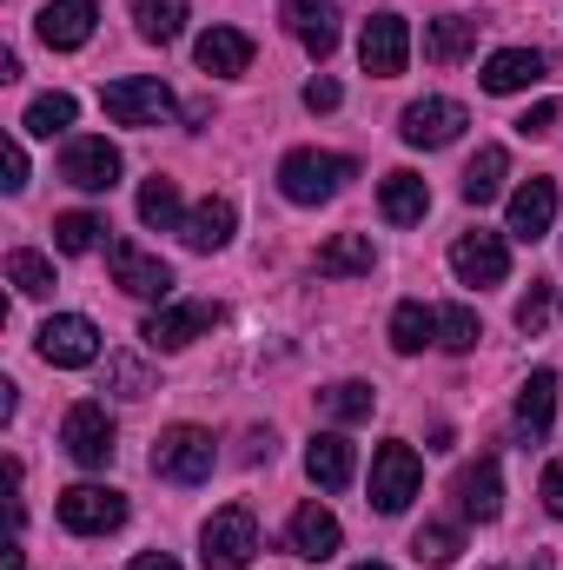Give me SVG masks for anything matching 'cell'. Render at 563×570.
I'll use <instances>...</instances> for the list:
<instances>
[{
    "instance_id": "obj_39",
    "label": "cell",
    "mask_w": 563,
    "mask_h": 570,
    "mask_svg": "<svg viewBox=\"0 0 563 570\" xmlns=\"http://www.w3.org/2000/svg\"><path fill=\"white\" fill-rule=\"evenodd\" d=\"M107 379H113V392H120V399H146V392H152V379H146L140 358H113V365H107Z\"/></svg>"
},
{
    "instance_id": "obj_38",
    "label": "cell",
    "mask_w": 563,
    "mask_h": 570,
    "mask_svg": "<svg viewBox=\"0 0 563 570\" xmlns=\"http://www.w3.org/2000/svg\"><path fill=\"white\" fill-rule=\"evenodd\" d=\"M544 318H551V285L531 279V292L517 298V332H544Z\"/></svg>"
},
{
    "instance_id": "obj_9",
    "label": "cell",
    "mask_w": 563,
    "mask_h": 570,
    "mask_svg": "<svg viewBox=\"0 0 563 570\" xmlns=\"http://www.w3.org/2000/svg\"><path fill=\"white\" fill-rule=\"evenodd\" d=\"M40 358H47V365H60V372L93 365V358H100V325H93V318H80V312L47 318V325H40Z\"/></svg>"
},
{
    "instance_id": "obj_6",
    "label": "cell",
    "mask_w": 563,
    "mask_h": 570,
    "mask_svg": "<svg viewBox=\"0 0 563 570\" xmlns=\"http://www.w3.org/2000/svg\"><path fill=\"white\" fill-rule=\"evenodd\" d=\"M424 484V464L412 444H378V458H372V504L385 511V518H398L412 498H418Z\"/></svg>"
},
{
    "instance_id": "obj_5",
    "label": "cell",
    "mask_w": 563,
    "mask_h": 570,
    "mask_svg": "<svg viewBox=\"0 0 563 570\" xmlns=\"http://www.w3.org/2000/svg\"><path fill=\"white\" fill-rule=\"evenodd\" d=\"M60 444H67V458L73 464H87V471H107L113 464V451H120V431L107 419V405H73L67 412V425H60Z\"/></svg>"
},
{
    "instance_id": "obj_45",
    "label": "cell",
    "mask_w": 563,
    "mask_h": 570,
    "mask_svg": "<svg viewBox=\"0 0 563 570\" xmlns=\"http://www.w3.org/2000/svg\"><path fill=\"white\" fill-rule=\"evenodd\" d=\"M352 570H392V564H352Z\"/></svg>"
},
{
    "instance_id": "obj_23",
    "label": "cell",
    "mask_w": 563,
    "mask_h": 570,
    "mask_svg": "<svg viewBox=\"0 0 563 570\" xmlns=\"http://www.w3.org/2000/svg\"><path fill=\"white\" fill-rule=\"evenodd\" d=\"M285 20H292L298 47H305L312 60H325V53L338 47V13H332L325 0H292V7H285Z\"/></svg>"
},
{
    "instance_id": "obj_40",
    "label": "cell",
    "mask_w": 563,
    "mask_h": 570,
    "mask_svg": "<svg viewBox=\"0 0 563 570\" xmlns=\"http://www.w3.org/2000/svg\"><path fill=\"white\" fill-rule=\"evenodd\" d=\"M557 127H563V100H537V107L517 120V134H524V140H531V134H557Z\"/></svg>"
},
{
    "instance_id": "obj_27",
    "label": "cell",
    "mask_w": 563,
    "mask_h": 570,
    "mask_svg": "<svg viewBox=\"0 0 563 570\" xmlns=\"http://www.w3.org/2000/svg\"><path fill=\"white\" fill-rule=\"evenodd\" d=\"M477 47V20H464V13H444V20H424V60H437V67H451V60H464Z\"/></svg>"
},
{
    "instance_id": "obj_32",
    "label": "cell",
    "mask_w": 563,
    "mask_h": 570,
    "mask_svg": "<svg viewBox=\"0 0 563 570\" xmlns=\"http://www.w3.org/2000/svg\"><path fill=\"white\" fill-rule=\"evenodd\" d=\"M140 219H146V226H159V233L186 226V219H179V186H172V179H159V173H152V179L140 186Z\"/></svg>"
},
{
    "instance_id": "obj_21",
    "label": "cell",
    "mask_w": 563,
    "mask_h": 570,
    "mask_svg": "<svg viewBox=\"0 0 563 570\" xmlns=\"http://www.w3.org/2000/svg\"><path fill=\"white\" fill-rule=\"evenodd\" d=\"M338 538H345V531H338V518H332L325 504H298V511H292V531H285V544H292L298 558L325 564V558L338 551Z\"/></svg>"
},
{
    "instance_id": "obj_12",
    "label": "cell",
    "mask_w": 563,
    "mask_h": 570,
    "mask_svg": "<svg viewBox=\"0 0 563 570\" xmlns=\"http://www.w3.org/2000/svg\"><path fill=\"white\" fill-rule=\"evenodd\" d=\"M464 127H471V114H464L457 100H444V94H431V100H412V107H405V120H398L405 146H424V153L451 146L457 134H464Z\"/></svg>"
},
{
    "instance_id": "obj_25",
    "label": "cell",
    "mask_w": 563,
    "mask_h": 570,
    "mask_svg": "<svg viewBox=\"0 0 563 570\" xmlns=\"http://www.w3.org/2000/svg\"><path fill=\"white\" fill-rule=\"evenodd\" d=\"M378 213H385L392 226H418L424 213H431V186H424L418 173H385V186H378Z\"/></svg>"
},
{
    "instance_id": "obj_42",
    "label": "cell",
    "mask_w": 563,
    "mask_h": 570,
    "mask_svg": "<svg viewBox=\"0 0 563 570\" xmlns=\"http://www.w3.org/2000/svg\"><path fill=\"white\" fill-rule=\"evenodd\" d=\"M544 511L563 518V458H557V464H544Z\"/></svg>"
},
{
    "instance_id": "obj_16",
    "label": "cell",
    "mask_w": 563,
    "mask_h": 570,
    "mask_svg": "<svg viewBox=\"0 0 563 570\" xmlns=\"http://www.w3.org/2000/svg\"><path fill=\"white\" fill-rule=\"evenodd\" d=\"M551 219H557V179H544V173H537V179H524V186L511 193V226H504V233L531 246V239H544V233H551Z\"/></svg>"
},
{
    "instance_id": "obj_8",
    "label": "cell",
    "mask_w": 563,
    "mask_h": 570,
    "mask_svg": "<svg viewBox=\"0 0 563 570\" xmlns=\"http://www.w3.org/2000/svg\"><path fill=\"white\" fill-rule=\"evenodd\" d=\"M358 60H365L372 80L405 73V60H412V27H405V13H372L365 33H358Z\"/></svg>"
},
{
    "instance_id": "obj_31",
    "label": "cell",
    "mask_w": 563,
    "mask_h": 570,
    "mask_svg": "<svg viewBox=\"0 0 563 570\" xmlns=\"http://www.w3.org/2000/svg\"><path fill=\"white\" fill-rule=\"evenodd\" d=\"M431 338H437V312L418 305V298H405V305L392 312V345H398V352H424Z\"/></svg>"
},
{
    "instance_id": "obj_36",
    "label": "cell",
    "mask_w": 563,
    "mask_h": 570,
    "mask_svg": "<svg viewBox=\"0 0 563 570\" xmlns=\"http://www.w3.org/2000/svg\"><path fill=\"white\" fill-rule=\"evenodd\" d=\"M7 279H13V292H27V298H47L53 292V266L40 253H7Z\"/></svg>"
},
{
    "instance_id": "obj_13",
    "label": "cell",
    "mask_w": 563,
    "mask_h": 570,
    "mask_svg": "<svg viewBox=\"0 0 563 570\" xmlns=\"http://www.w3.org/2000/svg\"><path fill=\"white\" fill-rule=\"evenodd\" d=\"M219 325V305H206V298H192V305H159L152 318L140 325V338L152 352H186L199 332H213Z\"/></svg>"
},
{
    "instance_id": "obj_44",
    "label": "cell",
    "mask_w": 563,
    "mask_h": 570,
    "mask_svg": "<svg viewBox=\"0 0 563 570\" xmlns=\"http://www.w3.org/2000/svg\"><path fill=\"white\" fill-rule=\"evenodd\" d=\"M127 570H179V564H172L166 551H140V558H134V564H127Z\"/></svg>"
},
{
    "instance_id": "obj_26",
    "label": "cell",
    "mask_w": 563,
    "mask_h": 570,
    "mask_svg": "<svg viewBox=\"0 0 563 570\" xmlns=\"http://www.w3.org/2000/svg\"><path fill=\"white\" fill-rule=\"evenodd\" d=\"M325 279H358V273H372L378 266V253H372V239L365 233H338V239H325L318 246V259H312Z\"/></svg>"
},
{
    "instance_id": "obj_30",
    "label": "cell",
    "mask_w": 563,
    "mask_h": 570,
    "mask_svg": "<svg viewBox=\"0 0 563 570\" xmlns=\"http://www.w3.org/2000/svg\"><path fill=\"white\" fill-rule=\"evenodd\" d=\"M318 405H325V419H338V425H358V419H372L378 392H372V385H358V379H338L332 392H318Z\"/></svg>"
},
{
    "instance_id": "obj_34",
    "label": "cell",
    "mask_w": 563,
    "mask_h": 570,
    "mask_svg": "<svg viewBox=\"0 0 563 570\" xmlns=\"http://www.w3.org/2000/svg\"><path fill=\"white\" fill-rule=\"evenodd\" d=\"M477 338H484V325H477L471 305H437V345L444 352H471Z\"/></svg>"
},
{
    "instance_id": "obj_3",
    "label": "cell",
    "mask_w": 563,
    "mask_h": 570,
    "mask_svg": "<svg viewBox=\"0 0 563 570\" xmlns=\"http://www.w3.org/2000/svg\"><path fill=\"white\" fill-rule=\"evenodd\" d=\"M152 471H159L166 484H199V478H213V431H199V425L159 431V444H152Z\"/></svg>"
},
{
    "instance_id": "obj_19",
    "label": "cell",
    "mask_w": 563,
    "mask_h": 570,
    "mask_svg": "<svg viewBox=\"0 0 563 570\" xmlns=\"http://www.w3.org/2000/svg\"><path fill=\"white\" fill-rule=\"evenodd\" d=\"M544 67H551V60H544L537 47H504V53H491V60H484V73H477V80H484V94H524V87H537V80H544Z\"/></svg>"
},
{
    "instance_id": "obj_14",
    "label": "cell",
    "mask_w": 563,
    "mask_h": 570,
    "mask_svg": "<svg viewBox=\"0 0 563 570\" xmlns=\"http://www.w3.org/2000/svg\"><path fill=\"white\" fill-rule=\"evenodd\" d=\"M107 266H113V285L134 292V298H166V292H172V266L152 259V253H140V246H127V239L107 246Z\"/></svg>"
},
{
    "instance_id": "obj_18",
    "label": "cell",
    "mask_w": 563,
    "mask_h": 570,
    "mask_svg": "<svg viewBox=\"0 0 563 570\" xmlns=\"http://www.w3.org/2000/svg\"><path fill=\"white\" fill-rule=\"evenodd\" d=\"M551 419H557V372H531L524 392H517L511 425H517L524 444H544V438H551Z\"/></svg>"
},
{
    "instance_id": "obj_22",
    "label": "cell",
    "mask_w": 563,
    "mask_h": 570,
    "mask_svg": "<svg viewBox=\"0 0 563 570\" xmlns=\"http://www.w3.org/2000/svg\"><path fill=\"white\" fill-rule=\"evenodd\" d=\"M233 226H239V206L219 193V199H199V206L186 213V226H179V233H186V246H192V253H219V246L233 239Z\"/></svg>"
},
{
    "instance_id": "obj_33",
    "label": "cell",
    "mask_w": 563,
    "mask_h": 570,
    "mask_svg": "<svg viewBox=\"0 0 563 570\" xmlns=\"http://www.w3.org/2000/svg\"><path fill=\"white\" fill-rule=\"evenodd\" d=\"M73 114H80V107H73V94H40V100L27 107V120H20V127H27V134H40V140H53V134H67V127H73Z\"/></svg>"
},
{
    "instance_id": "obj_4",
    "label": "cell",
    "mask_w": 563,
    "mask_h": 570,
    "mask_svg": "<svg viewBox=\"0 0 563 570\" xmlns=\"http://www.w3.org/2000/svg\"><path fill=\"white\" fill-rule=\"evenodd\" d=\"M60 524L73 538H107L127 524V498L113 484H73V491H60Z\"/></svg>"
},
{
    "instance_id": "obj_1",
    "label": "cell",
    "mask_w": 563,
    "mask_h": 570,
    "mask_svg": "<svg viewBox=\"0 0 563 570\" xmlns=\"http://www.w3.org/2000/svg\"><path fill=\"white\" fill-rule=\"evenodd\" d=\"M352 173H358V166H352L345 153L298 146V153H285V166H279V193L292 199V206H318V199H332Z\"/></svg>"
},
{
    "instance_id": "obj_35",
    "label": "cell",
    "mask_w": 563,
    "mask_h": 570,
    "mask_svg": "<svg viewBox=\"0 0 563 570\" xmlns=\"http://www.w3.org/2000/svg\"><path fill=\"white\" fill-rule=\"evenodd\" d=\"M100 233H107V226H100L93 213H60V219H53V246H60V253H93Z\"/></svg>"
},
{
    "instance_id": "obj_24",
    "label": "cell",
    "mask_w": 563,
    "mask_h": 570,
    "mask_svg": "<svg viewBox=\"0 0 563 570\" xmlns=\"http://www.w3.org/2000/svg\"><path fill=\"white\" fill-rule=\"evenodd\" d=\"M199 67L219 73V80H233V73L253 67V40H246L239 27H206V33H199Z\"/></svg>"
},
{
    "instance_id": "obj_17",
    "label": "cell",
    "mask_w": 563,
    "mask_h": 570,
    "mask_svg": "<svg viewBox=\"0 0 563 570\" xmlns=\"http://www.w3.org/2000/svg\"><path fill=\"white\" fill-rule=\"evenodd\" d=\"M451 491H457V511H464V518L491 524V518L504 511V471H497V458H477V464H464Z\"/></svg>"
},
{
    "instance_id": "obj_43",
    "label": "cell",
    "mask_w": 563,
    "mask_h": 570,
    "mask_svg": "<svg viewBox=\"0 0 563 570\" xmlns=\"http://www.w3.org/2000/svg\"><path fill=\"white\" fill-rule=\"evenodd\" d=\"M27 186V153H20V140H7V193H20Z\"/></svg>"
},
{
    "instance_id": "obj_11",
    "label": "cell",
    "mask_w": 563,
    "mask_h": 570,
    "mask_svg": "<svg viewBox=\"0 0 563 570\" xmlns=\"http://www.w3.org/2000/svg\"><path fill=\"white\" fill-rule=\"evenodd\" d=\"M451 273H457V285H504V273H511V246H504V233H464L457 246H451Z\"/></svg>"
},
{
    "instance_id": "obj_20",
    "label": "cell",
    "mask_w": 563,
    "mask_h": 570,
    "mask_svg": "<svg viewBox=\"0 0 563 570\" xmlns=\"http://www.w3.org/2000/svg\"><path fill=\"white\" fill-rule=\"evenodd\" d=\"M352 471H358V458H352V444H345L338 431H318V438L305 444V478H312L318 491H345Z\"/></svg>"
},
{
    "instance_id": "obj_37",
    "label": "cell",
    "mask_w": 563,
    "mask_h": 570,
    "mask_svg": "<svg viewBox=\"0 0 563 570\" xmlns=\"http://www.w3.org/2000/svg\"><path fill=\"white\" fill-rule=\"evenodd\" d=\"M457 544H464V538H457V524H424L418 538H412V558H418V564H451V558H457Z\"/></svg>"
},
{
    "instance_id": "obj_41",
    "label": "cell",
    "mask_w": 563,
    "mask_h": 570,
    "mask_svg": "<svg viewBox=\"0 0 563 570\" xmlns=\"http://www.w3.org/2000/svg\"><path fill=\"white\" fill-rule=\"evenodd\" d=\"M338 100H345V94H338V80H312V87H305V107H312V114H332Z\"/></svg>"
},
{
    "instance_id": "obj_7",
    "label": "cell",
    "mask_w": 563,
    "mask_h": 570,
    "mask_svg": "<svg viewBox=\"0 0 563 570\" xmlns=\"http://www.w3.org/2000/svg\"><path fill=\"white\" fill-rule=\"evenodd\" d=\"M60 179L80 186V193H113V186H120V146L100 140V134L67 140V153H60Z\"/></svg>"
},
{
    "instance_id": "obj_29",
    "label": "cell",
    "mask_w": 563,
    "mask_h": 570,
    "mask_svg": "<svg viewBox=\"0 0 563 570\" xmlns=\"http://www.w3.org/2000/svg\"><path fill=\"white\" fill-rule=\"evenodd\" d=\"M127 7L140 20V40H152V47H172L186 33V0H127Z\"/></svg>"
},
{
    "instance_id": "obj_10",
    "label": "cell",
    "mask_w": 563,
    "mask_h": 570,
    "mask_svg": "<svg viewBox=\"0 0 563 570\" xmlns=\"http://www.w3.org/2000/svg\"><path fill=\"white\" fill-rule=\"evenodd\" d=\"M100 107L120 127H166L172 120V94L159 80H113V87H100Z\"/></svg>"
},
{
    "instance_id": "obj_15",
    "label": "cell",
    "mask_w": 563,
    "mask_h": 570,
    "mask_svg": "<svg viewBox=\"0 0 563 570\" xmlns=\"http://www.w3.org/2000/svg\"><path fill=\"white\" fill-rule=\"evenodd\" d=\"M93 20H100V7H93V0H47V7H40V20H33V33H40L53 53H73V47H87V40H93Z\"/></svg>"
},
{
    "instance_id": "obj_2",
    "label": "cell",
    "mask_w": 563,
    "mask_h": 570,
    "mask_svg": "<svg viewBox=\"0 0 563 570\" xmlns=\"http://www.w3.org/2000/svg\"><path fill=\"white\" fill-rule=\"evenodd\" d=\"M199 558H206V570H246L253 564V558H259V524H253V511H246V504L213 511L206 531H199Z\"/></svg>"
},
{
    "instance_id": "obj_28",
    "label": "cell",
    "mask_w": 563,
    "mask_h": 570,
    "mask_svg": "<svg viewBox=\"0 0 563 570\" xmlns=\"http://www.w3.org/2000/svg\"><path fill=\"white\" fill-rule=\"evenodd\" d=\"M504 173H511V153L504 146H477V159L464 166V206H491L497 193H504Z\"/></svg>"
}]
</instances>
